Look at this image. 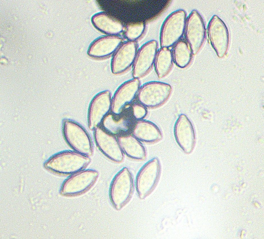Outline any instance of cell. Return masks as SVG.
I'll return each instance as SVG.
<instances>
[{
  "mask_svg": "<svg viewBox=\"0 0 264 239\" xmlns=\"http://www.w3.org/2000/svg\"><path fill=\"white\" fill-rule=\"evenodd\" d=\"M90 162L88 156L75 151H63L51 157L45 167L53 172L63 174H73L82 170Z\"/></svg>",
  "mask_w": 264,
  "mask_h": 239,
  "instance_id": "6da1fadb",
  "label": "cell"
},
{
  "mask_svg": "<svg viewBox=\"0 0 264 239\" xmlns=\"http://www.w3.org/2000/svg\"><path fill=\"white\" fill-rule=\"evenodd\" d=\"M62 126L65 139L74 151L87 156H91L92 143L84 128L77 122L67 118L63 120Z\"/></svg>",
  "mask_w": 264,
  "mask_h": 239,
  "instance_id": "7a4b0ae2",
  "label": "cell"
},
{
  "mask_svg": "<svg viewBox=\"0 0 264 239\" xmlns=\"http://www.w3.org/2000/svg\"><path fill=\"white\" fill-rule=\"evenodd\" d=\"M186 20V12L181 9L172 12L167 17L161 30V48H169L180 40L184 33Z\"/></svg>",
  "mask_w": 264,
  "mask_h": 239,
  "instance_id": "3957f363",
  "label": "cell"
},
{
  "mask_svg": "<svg viewBox=\"0 0 264 239\" xmlns=\"http://www.w3.org/2000/svg\"><path fill=\"white\" fill-rule=\"evenodd\" d=\"M171 87L167 83L152 81L141 87L137 97L139 103L146 107L154 108L163 104L170 95Z\"/></svg>",
  "mask_w": 264,
  "mask_h": 239,
  "instance_id": "277c9868",
  "label": "cell"
},
{
  "mask_svg": "<svg viewBox=\"0 0 264 239\" xmlns=\"http://www.w3.org/2000/svg\"><path fill=\"white\" fill-rule=\"evenodd\" d=\"M133 189L132 177L128 170L123 168L113 178L110 190L112 202L117 209H121L129 200Z\"/></svg>",
  "mask_w": 264,
  "mask_h": 239,
  "instance_id": "5b68a950",
  "label": "cell"
},
{
  "mask_svg": "<svg viewBox=\"0 0 264 239\" xmlns=\"http://www.w3.org/2000/svg\"><path fill=\"white\" fill-rule=\"evenodd\" d=\"M140 84L138 79L134 78L122 84L111 99V112L119 114L128 108L137 96Z\"/></svg>",
  "mask_w": 264,
  "mask_h": 239,
  "instance_id": "8992f818",
  "label": "cell"
},
{
  "mask_svg": "<svg viewBox=\"0 0 264 239\" xmlns=\"http://www.w3.org/2000/svg\"><path fill=\"white\" fill-rule=\"evenodd\" d=\"M111 99L110 92L104 90L96 94L91 100L88 112L89 128L94 130L99 126L104 117L111 110Z\"/></svg>",
  "mask_w": 264,
  "mask_h": 239,
  "instance_id": "52a82bcc",
  "label": "cell"
},
{
  "mask_svg": "<svg viewBox=\"0 0 264 239\" xmlns=\"http://www.w3.org/2000/svg\"><path fill=\"white\" fill-rule=\"evenodd\" d=\"M184 33L185 40L192 54H196L203 43L205 36L203 21L196 10H193L186 18Z\"/></svg>",
  "mask_w": 264,
  "mask_h": 239,
  "instance_id": "ba28073f",
  "label": "cell"
},
{
  "mask_svg": "<svg viewBox=\"0 0 264 239\" xmlns=\"http://www.w3.org/2000/svg\"><path fill=\"white\" fill-rule=\"evenodd\" d=\"M157 48V41L152 40L146 43L139 49L132 65L134 78L138 79L149 71L154 63Z\"/></svg>",
  "mask_w": 264,
  "mask_h": 239,
  "instance_id": "9c48e42d",
  "label": "cell"
},
{
  "mask_svg": "<svg viewBox=\"0 0 264 239\" xmlns=\"http://www.w3.org/2000/svg\"><path fill=\"white\" fill-rule=\"evenodd\" d=\"M135 121L129 107L119 114L109 112L100 125L110 133L118 136L129 133Z\"/></svg>",
  "mask_w": 264,
  "mask_h": 239,
  "instance_id": "30bf717a",
  "label": "cell"
},
{
  "mask_svg": "<svg viewBox=\"0 0 264 239\" xmlns=\"http://www.w3.org/2000/svg\"><path fill=\"white\" fill-rule=\"evenodd\" d=\"M160 168L158 159L154 158L147 163L139 172L136 179V189L141 199L151 191L158 177Z\"/></svg>",
  "mask_w": 264,
  "mask_h": 239,
  "instance_id": "8fae6325",
  "label": "cell"
},
{
  "mask_svg": "<svg viewBox=\"0 0 264 239\" xmlns=\"http://www.w3.org/2000/svg\"><path fill=\"white\" fill-rule=\"evenodd\" d=\"M98 174L96 171L91 169L82 170L73 174L64 182L62 191L70 195L82 193L92 185Z\"/></svg>",
  "mask_w": 264,
  "mask_h": 239,
  "instance_id": "7c38bea8",
  "label": "cell"
},
{
  "mask_svg": "<svg viewBox=\"0 0 264 239\" xmlns=\"http://www.w3.org/2000/svg\"><path fill=\"white\" fill-rule=\"evenodd\" d=\"M94 130L95 142L101 151L110 159L115 162L121 161L123 158L122 150L115 135L100 125Z\"/></svg>",
  "mask_w": 264,
  "mask_h": 239,
  "instance_id": "4fadbf2b",
  "label": "cell"
},
{
  "mask_svg": "<svg viewBox=\"0 0 264 239\" xmlns=\"http://www.w3.org/2000/svg\"><path fill=\"white\" fill-rule=\"evenodd\" d=\"M174 134L178 145L186 153H190L194 147L195 135L192 124L187 116L182 114L175 122Z\"/></svg>",
  "mask_w": 264,
  "mask_h": 239,
  "instance_id": "5bb4252c",
  "label": "cell"
},
{
  "mask_svg": "<svg viewBox=\"0 0 264 239\" xmlns=\"http://www.w3.org/2000/svg\"><path fill=\"white\" fill-rule=\"evenodd\" d=\"M137 48L134 41H129L120 46L111 59V69L113 74L122 73L133 65L137 52Z\"/></svg>",
  "mask_w": 264,
  "mask_h": 239,
  "instance_id": "9a60e30c",
  "label": "cell"
},
{
  "mask_svg": "<svg viewBox=\"0 0 264 239\" xmlns=\"http://www.w3.org/2000/svg\"><path fill=\"white\" fill-rule=\"evenodd\" d=\"M122 39L116 35L103 36L97 38L90 45L87 52L90 56L97 58L107 57L115 52L121 44Z\"/></svg>",
  "mask_w": 264,
  "mask_h": 239,
  "instance_id": "2e32d148",
  "label": "cell"
},
{
  "mask_svg": "<svg viewBox=\"0 0 264 239\" xmlns=\"http://www.w3.org/2000/svg\"><path fill=\"white\" fill-rule=\"evenodd\" d=\"M132 131L134 136L138 140L147 142H156L161 139L160 130L153 123L140 120L135 121Z\"/></svg>",
  "mask_w": 264,
  "mask_h": 239,
  "instance_id": "e0dca14e",
  "label": "cell"
},
{
  "mask_svg": "<svg viewBox=\"0 0 264 239\" xmlns=\"http://www.w3.org/2000/svg\"><path fill=\"white\" fill-rule=\"evenodd\" d=\"M91 21L97 29L109 35H116L123 30V25L120 22L104 12L94 15Z\"/></svg>",
  "mask_w": 264,
  "mask_h": 239,
  "instance_id": "ac0fdd59",
  "label": "cell"
},
{
  "mask_svg": "<svg viewBox=\"0 0 264 239\" xmlns=\"http://www.w3.org/2000/svg\"><path fill=\"white\" fill-rule=\"evenodd\" d=\"M122 150L129 156L138 159H143L144 147L138 139L129 133L118 136L117 139Z\"/></svg>",
  "mask_w": 264,
  "mask_h": 239,
  "instance_id": "d6986e66",
  "label": "cell"
},
{
  "mask_svg": "<svg viewBox=\"0 0 264 239\" xmlns=\"http://www.w3.org/2000/svg\"><path fill=\"white\" fill-rule=\"evenodd\" d=\"M173 61L171 51L169 48H161L157 51L154 64L159 78L163 77L169 73Z\"/></svg>",
  "mask_w": 264,
  "mask_h": 239,
  "instance_id": "ffe728a7",
  "label": "cell"
},
{
  "mask_svg": "<svg viewBox=\"0 0 264 239\" xmlns=\"http://www.w3.org/2000/svg\"><path fill=\"white\" fill-rule=\"evenodd\" d=\"M174 46L171 51L173 60L179 67H186L192 58V53L189 45L186 40L181 39Z\"/></svg>",
  "mask_w": 264,
  "mask_h": 239,
  "instance_id": "44dd1931",
  "label": "cell"
},
{
  "mask_svg": "<svg viewBox=\"0 0 264 239\" xmlns=\"http://www.w3.org/2000/svg\"><path fill=\"white\" fill-rule=\"evenodd\" d=\"M145 26L143 23L129 24L126 27L124 33L125 37L129 41H134L143 34Z\"/></svg>",
  "mask_w": 264,
  "mask_h": 239,
  "instance_id": "7402d4cb",
  "label": "cell"
},
{
  "mask_svg": "<svg viewBox=\"0 0 264 239\" xmlns=\"http://www.w3.org/2000/svg\"><path fill=\"white\" fill-rule=\"evenodd\" d=\"M129 108L135 120L142 119L145 116L147 113L146 107L138 102H133Z\"/></svg>",
  "mask_w": 264,
  "mask_h": 239,
  "instance_id": "603a6c76",
  "label": "cell"
}]
</instances>
